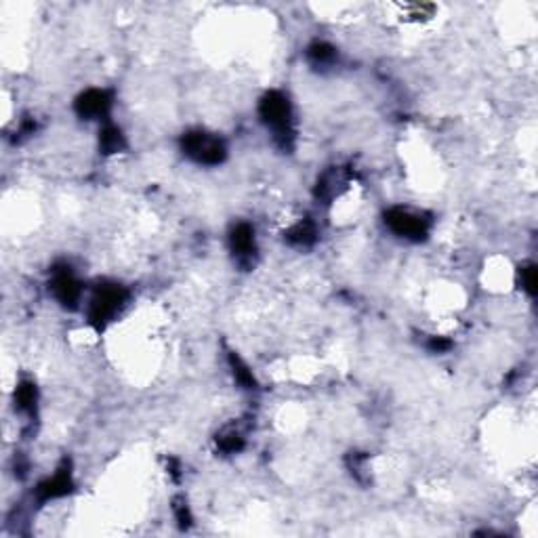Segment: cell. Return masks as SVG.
Listing matches in <instances>:
<instances>
[{
  "mask_svg": "<svg viewBox=\"0 0 538 538\" xmlns=\"http://www.w3.org/2000/svg\"><path fill=\"white\" fill-rule=\"evenodd\" d=\"M259 114L263 122L273 131V137L286 148L292 139V109L288 97H284L280 90H269L261 99Z\"/></svg>",
  "mask_w": 538,
  "mask_h": 538,
  "instance_id": "cell-1",
  "label": "cell"
},
{
  "mask_svg": "<svg viewBox=\"0 0 538 538\" xmlns=\"http://www.w3.org/2000/svg\"><path fill=\"white\" fill-rule=\"evenodd\" d=\"M181 148L185 156H189L198 165L215 167L225 160V145L219 137L208 135L204 131H189L181 139Z\"/></svg>",
  "mask_w": 538,
  "mask_h": 538,
  "instance_id": "cell-2",
  "label": "cell"
},
{
  "mask_svg": "<svg viewBox=\"0 0 538 538\" xmlns=\"http://www.w3.org/2000/svg\"><path fill=\"white\" fill-rule=\"evenodd\" d=\"M126 290L118 284H103L95 290L89 303V322L103 328L126 303Z\"/></svg>",
  "mask_w": 538,
  "mask_h": 538,
  "instance_id": "cell-3",
  "label": "cell"
},
{
  "mask_svg": "<svg viewBox=\"0 0 538 538\" xmlns=\"http://www.w3.org/2000/svg\"><path fill=\"white\" fill-rule=\"evenodd\" d=\"M385 223L395 236L408 238V240H423L429 232L427 219H423L421 215L408 208H391L385 215Z\"/></svg>",
  "mask_w": 538,
  "mask_h": 538,
  "instance_id": "cell-4",
  "label": "cell"
},
{
  "mask_svg": "<svg viewBox=\"0 0 538 538\" xmlns=\"http://www.w3.org/2000/svg\"><path fill=\"white\" fill-rule=\"evenodd\" d=\"M51 290H53V297L68 309H74L78 307L80 303V297H83V286L80 282L74 277V273L68 269H57L53 273V282H51Z\"/></svg>",
  "mask_w": 538,
  "mask_h": 538,
  "instance_id": "cell-5",
  "label": "cell"
},
{
  "mask_svg": "<svg viewBox=\"0 0 538 538\" xmlns=\"http://www.w3.org/2000/svg\"><path fill=\"white\" fill-rule=\"evenodd\" d=\"M112 107V92L105 89H89L85 90L76 101V112L80 118L95 120L105 118Z\"/></svg>",
  "mask_w": 538,
  "mask_h": 538,
  "instance_id": "cell-6",
  "label": "cell"
},
{
  "mask_svg": "<svg viewBox=\"0 0 538 538\" xmlns=\"http://www.w3.org/2000/svg\"><path fill=\"white\" fill-rule=\"evenodd\" d=\"M229 246L234 257L240 263H251L255 253H257V244H255V229L249 223H238L232 234H229Z\"/></svg>",
  "mask_w": 538,
  "mask_h": 538,
  "instance_id": "cell-7",
  "label": "cell"
},
{
  "mask_svg": "<svg viewBox=\"0 0 538 538\" xmlns=\"http://www.w3.org/2000/svg\"><path fill=\"white\" fill-rule=\"evenodd\" d=\"M72 490V475L70 471L64 467L59 469L53 477H49L47 482H42L38 486V498L40 501H51V498H59L66 496Z\"/></svg>",
  "mask_w": 538,
  "mask_h": 538,
  "instance_id": "cell-8",
  "label": "cell"
},
{
  "mask_svg": "<svg viewBox=\"0 0 538 538\" xmlns=\"http://www.w3.org/2000/svg\"><path fill=\"white\" fill-rule=\"evenodd\" d=\"M99 148L103 154H118L126 148V141H124V135L120 128L112 126V124H105L99 133Z\"/></svg>",
  "mask_w": 538,
  "mask_h": 538,
  "instance_id": "cell-9",
  "label": "cell"
},
{
  "mask_svg": "<svg viewBox=\"0 0 538 538\" xmlns=\"http://www.w3.org/2000/svg\"><path fill=\"white\" fill-rule=\"evenodd\" d=\"M286 240L294 246H309L316 242V229L309 221H301L286 234Z\"/></svg>",
  "mask_w": 538,
  "mask_h": 538,
  "instance_id": "cell-10",
  "label": "cell"
},
{
  "mask_svg": "<svg viewBox=\"0 0 538 538\" xmlns=\"http://www.w3.org/2000/svg\"><path fill=\"white\" fill-rule=\"evenodd\" d=\"M229 364H232V372H234V378L244 387V389H255L257 387V381L253 376V372L249 370V366L238 358L236 354H229Z\"/></svg>",
  "mask_w": 538,
  "mask_h": 538,
  "instance_id": "cell-11",
  "label": "cell"
},
{
  "mask_svg": "<svg viewBox=\"0 0 538 538\" xmlns=\"http://www.w3.org/2000/svg\"><path fill=\"white\" fill-rule=\"evenodd\" d=\"M307 57L316 64V66H326V64H333L337 53L330 44L326 42H313L309 49H307Z\"/></svg>",
  "mask_w": 538,
  "mask_h": 538,
  "instance_id": "cell-12",
  "label": "cell"
},
{
  "mask_svg": "<svg viewBox=\"0 0 538 538\" xmlns=\"http://www.w3.org/2000/svg\"><path fill=\"white\" fill-rule=\"evenodd\" d=\"M15 404L19 410H34L36 406V387L32 383H21L15 391Z\"/></svg>",
  "mask_w": 538,
  "mask_h": 538,
  "instance_id": "cell-13",
  "label": "cell"
},
{
  "mask_svg": "<svg viewBox=\"0 0 538 538\" xmlns=\"http://www.w3.org/2000/svg\"><path fill=\"white\" fill-rule=\"evenodd\" d=\"M217 444H219V448L223 450V452H238V450H242L244 446V440H242V436L238 434V431H225V434H221L219 438H217Z\"/></svg>",
  "mask_w": 538,
  "mask_h": 538,
  "instance_id": "cell-14",
  "label": "cell"
},
{
  "mask_svg": "<svg viewBox=\"0 0 538 538\" xmlns=\"http://www.w3.org/2000/svg\"><path fill=\"white\" fill-rule=\"evenodd\" d=\"M522 284L528 290V294H537V268L534 265H526L522 269Z\"/></svg>",
  "mask_w": 538,
  "mask_h": 538,
  "instance_id": "cell-15",
  "label": "cell"
},
{
  "mask_svg": "<svg viewBox=\"0 0 538 538\" xmlns=\"http://www.w3.org/2000/svg\"><path fill=\"white\" fill-rule=\"evenodd\" d=\"M429 349L431 352H438V354H442V352H448L450 349V341L446 339H431V343H429Z\"/></svg>",
  "mask_w": 538,
  "mask_h": 538,
  "instance_id": "cell-16",
  "label": "cell"
},
{
  "mask_svg": "<svg viewBox=\"0 0 538 538\" xmlns=\"http://www.w3.org/2000/svg\"><path fill=\"white\" fill-rule=\"evenodd\" d=\"M177 520H179V524H189V511L185 505L177 507Z\"/></svg>",
  "mask_w": 538,
  "mask_h": 538,
  "instance_id": "cell-17",
  "label": "cell"
}]
</instances>
